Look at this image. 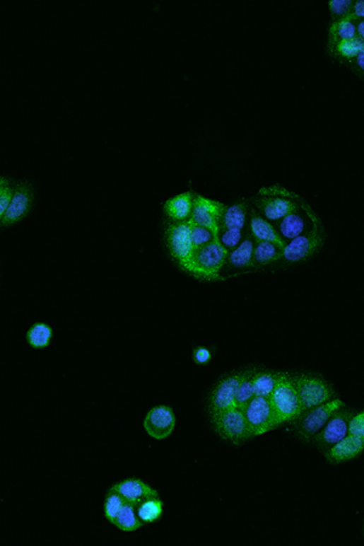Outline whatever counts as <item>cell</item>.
Instances as JSON below:
<instances>
[{
  "label": "cell",
  "mask_w": 364,
  "mask_h": 546,
  "mask_svg": "<svg viewBox=\"0 0 364 546\" xmlns=\"http://www.w3.org/2000/svg\"><path fill=\"white\" fill-rule=\"evenodd\" d=\"M228 254L230 250L223 247L220 240H214L196 250L192 262L184 272L203 282L223 281L221 269L228 264Z\"/></svg>",
  "instance_id": "obj_1"
},
{
  "label": "cell",
  "mask_w": 364,
  "mask_h": 546,
  "mask_svg": "<svg viewBox=\"0 0 364 546\" xmlns=\"http://www.w3.org/2000/svg\"><path fill=\"white\" fill-rule=\"evenodd\" d=\"M270 402L279 425L293 423L304 412L291 376L286 371H278V380Z\"/></svg>",
  "instance_id": "obj_2"
},
{
  "label": "cell",
  "mask_w": 364,
  "mask_h": 546,
  "mask_svg": "<svg viewBox=\"0 0 364 546\" xmlns=\"http://www.w3.org/2000/svg\"><path fill=\"white\" fill-rule=\"evenodd\" d=\"M345 403L339 398L323 403V405L313 407L311 410H306L301 413L298 418L293 422L295 426L296 435L300 437L304 442H310L315 438V436L322 431V429L326 426L329 422L331 415L336 410L344 408Z\"/></svg>",
  "instance_id": "obj_3"
},
{
  "label": "cell",
  "mask_w": 364,
  "mask_h": 546,
  "mask_svg": "<svg viewBox=\"0 0 364 546\" xmlns=\"http://www.w3.org/2000/svg\"><path fill=\"white\" fill-rule=\"evenodd\" d=\"M210 422L215 432L223 440L230 441L236 446H240L253 438L249 430L245 412L238 407L210 415Z\"/></svg>",
  "instance_id": "obj_4"
},
{
  "label": "cell",
  "mask_w": 364,
  "mask_h": 546,
  "mask_svg": "<svg viewBox=\"0 0 364 546\" xmlns=\"http://www.w3.org/2000/svg\"><path fill=\"white\" fill-rule=\"evenodd\" d=\"M293 383L299 395L304 410H311L313 407L331 401L334 397V390L326 380L319 376L309 374H296L291 376Z\"/></svg>",
  "instance_id": "obj_5"
},
{
  "label": "cell",
  "mask_w": 364,
  "mask_h": 546,
  "mask_svg": "<svg viewBox=\"0 0 364 546\" xmlns=\"http://www.w3.org/2000/svg\"><path fill=\"white\" fill-rule=\"evenodd\" d=\"M168 250L172 259L179 264L182 271H186L193 260L194 247L191 238V225L189 221L172 222L165 232Z\"/></svg>",
  "instance_id": "obj_6"
},
{
  "label": "cell",
  "mask_w": 364,
  "mask_h": 546,
  "mask_svg": "<svg viewBox=\"0 0 364 546\" xmlns=\"http://www.w3.org/2000/svg\"><path fill=\"white\" fill-rule=\"evenodd\" d=\"M245 419L248 423L250 434L254 437L272 431L279 426L278 420L274 415L270 398L254 397L245 410Z\"/></svg>",
  "instance_id": "obj_7"
},
{
  "label": "cell",
  "mask_w": 364,
  "mask_h": 546,
  "mask_svg": "<svg viewBox=\"0 0 364 546\" xmlns=\"http://www.w3.org/2000/svg\"><path fill=\"white\" fill-rule=\"evenodd\" d=\"M326 239V235L319 226L318 221L313 222L312 230L307 235H301L290 242L283 249V259L288 262H299L309 259L315 252L319 250Z\"/></svg>",
  "instance_id": "obj_8"
},
{
  "label": "cell",
  "mask_w": 364,
  "mask_h": 546,
  "mask_svg": "<svg viewBox=\"0 0 364 546\" xmlns=\"http://www.w3.org/2000/svg\"><path fill=\"white\" fill-rule=\"evenodd\" d=\"M225 209H226V205L221 202L213 201L201 194H196L194 203H193L192 215L189 222L191 225H199L209 228L214 232V235L218 239V232H220Z\"/></svg>",
  "instance_id": "obj_9"
},
{
  "label": "cell",
  "mask_w": 364,
  "mask_h": 546,
  "mask_svg": "<svg viewBox=\"0 0 364 546\" xmlns=\"http://www.w3.org/2000/svg\"><path fill=\"white\" fill-rule=\"evenodd\" d=\"M353 415L355 414L351 410L343 408L336 410L326 424V426L323 427L322 431L315 436L312 440L315 444H317L318 448L327 452L330 447L344 440L348 435V425Z\"/></svg>",
  "instance_id": "obj_10"
},
{
  "label": "cell",
  "mask_w": 364,
  "mask_h": 546,
  "mask_svg": "<svg viewBox=\"0 0 364 546\" xmlns=\"http://www.w3.org/2000/svg\"><path fill=\"white\" fill-rule=\"evenodd\" d=\"M176 417L169 405H157L146 415L143 420L147 435L157 441H163L175 430Z\"/></svg>",
  "instance_id": "obj_11"
},
{
  "label": "cell",
  "mask_w": 364,
  "mask_h": 546,
  "mask_svg": "<svg viewBox=\"0 0 364 546\" xmlns=\"http://www.w3.org/2000/svg\"><path fill=\"white\" fill-rule=\"evenodd\" d=\"M33 201H35V191L32 185L26 181L16 185L13 201L10 203L9 208L3 216H0L1 226H13L15 223L21 221L22 219L26 218L32 209Z\"/></svg>",
  "instance_id": "obj_12"
},
{
  "label": "cell",
  "mask_w": 364,
  "mask_h": 546,
  "mask_svg": "<svg viewBox=\"0 0 364 546\" xmlns=\"http://www.w3.org/2000/svg\"><path fill=\"white\" fill-rule=\"evenodd\" d=\"M242 373L243 371L226 376L215 386L209 397V415L236 408L237 388L240 385Z\"/></svg>",
  "instance_id": "obj_13"
},
{
  "label": "cell",
  "mask_w": 364,
  "mask_h": 546,
  "mask_svg": "<svg viewBox=\"0 0 364 546\" xmlns=\"http://www.w3.org/2000/svg\"><path fill=\"white\" fill-rule=\"evenodd\" d=\"M254 204L269 221H278L289 214L299 210V204L294 199L277 196H259L253 199Z\"/></svg>",
  "instance_id": "obj_14"
},
{
  "label": "cell",
  "mask_w": 364,
  "mask_h": 546,
  "mask_svg": "<svg viewBox=\"0 0 364 546\" xmlns=\"http://www.w3.org/2000/svg\"><path fill=\"white\" fill-rule=\"evenodd\" d=\"M110 491L116 492L124 498L125 501L136 504V505L142 503L143 500L159 496L157 489L139 478H129L122 482L116 483L110 488Z\"/></svg>",
  "instance_id": "obj_15"
},
{
  "label": "cell",
  "mask_w": 364,
  "mask_h": 546,
  "mask_svg": "<svg viewBox=\"0 0 364 546\" xmlns=\"http://www.w3.org/2000/svg\"><path fill=\"white\" fill-rule=\"evenodd\" d=\"M364 451V437L348 435L338 443L324 452L327 460L331 464H340L344 461L352 460L358 457Z\"/></svg>",
  "instance_id": "obj_16"
},
{
  "label": "cell",
  "mask_w": 364,
  "mask_h": 546,
  "mask_svg": "<svg viewBox=\"0 0 364 546\" xmlns=\"http://www.w3.org/2000/svg\"><path fill=\"white\" fill-rule=\"evenodd\" d=\"M194 196L192 192H184L168 199L164 204V211L174 222L189 221L192 215Z\"/></svg>",
  "instance_id": "obj_17"
},
{
  "label": "cell",
  "mask_w": 364,
  "mask_h": 546,
  "mask_svg": "<svg viewBox=\"0 0 364 546\" xmlns=\"http://www.w3.org/2000/svg\"><path fill=\"white\" fill-rule=\"evenodd\" d=\"M250 232L257 242H270V243L278 245L282 249H284V247L287 245L286 240L277 233V231L271 225L270 222L267 221L266 219L262 218L259 214L255 213L253 210H252V215H250Z\"/></svg>",
  "instance_id": "obj_18"
},
{
  "label": "cell",
  "mask_w": 364,
  "mask_h": 546,
  "mask_svg": "<svg viewBox=\"0 0 364 546\" xmlns=\"http://www.w3.org/2000/svg\"><path fill=\"white\" fill-rule=\"evenodd\" d=\"M253 239L245 238L238 247L228 254V266L230 269H247L255 267L254 264Z\"/></svg>",
  "instance_id": "obj_19"
},
{
  "label": "cell",
  "mask_w": 364,
  "mask_h": 546,
  "mask_svg": "<svg viewBox=\"0 0 364 546\" xmlns=\"http://www.w3.org/2000/svg\"><path fill=\"white\" fill-rule=\"evenodd\" d=\"M248 207L243 202L226 207L220 231H243L247 221Z\"/></svg>",
  "instance_id": "obj_20"
},
{
  "label": "cell",
  "mask_w": 364,
  "mask_h": 546,
  "mask_svg": "<svg viewBox=\"0 0 364 546\" xmlns=\"http://www.w3.org/2000/svg\"><path fill=\"white\" fill-rule=\"evenodd\" d=\"M278 380V371L255 369L253 376L254 393L257 397L270 398Z\"/></svg>",
  "instance_id": "obj_21"
},
{
  "label": "cell",
  "mask_w": 364,
  "mask_h": 546,
  "mask_svg": "<svg viewBox=\"0 0 364 546\" xmlns=\"http://www.w3.org/2000/svg\"><path fill=\"white\" fill-rule=\"evenodd\" d=\"M356 18H344L340 21H335L329 30V45L333 50L340 42L348 40L357 37V28H356Z\"/></svg>",
  "instance_id": "obj_22"
},
{
  "label": "cell",
  "mask_w": 364,
  "mask_h": 546,
  "mask_svg": "<svg viewBox=\"0 0 364 546\" xmlns=\"http://www.w3.org/2000/svg\"><path fill=\"white\" fill-rule=\"evenodd\" d=\"M145 525L137 515V505L134 503L125 501L124 506L117 517L113 525L123 532H135Z\"/></svg>",
  "instance_id": "obj_23"
},
{
  "label": "cell",
  "mask_w": 364,
  "mask_h": 546,
  "mask_svg": "<svg viewBox=\"0 0 364 546\" xmlns=\"http://www.w3.org/2000/svg\"><path fill=\"white\" fill-rule=\"evenodd\" d=\"M52 339V328L50 325L39 322L32 325L26 334L28 345L37 350H42L50 345Z\"/></svg>",
  "instance_id": "obj_24"
},
{
  "label": "cell",
  "mask_w": 364,
  "mask_h": 546,
  "mask_svg": "<svg viewBox=\"0 0 364 546\" xmlns=\"http://www.w3.org/2000/svg\"><path fill=\"white\" fill-rule=\"evenodd\" d=\"M283 257V249L270 242H257L254 248V264L266 266Z\"/></svg>",
  "instance_id": "obj_25"
},
{
  "label": "cell",
  "mask_w": 364,
  "mask_h": 546,
  "mask_svg": "<svg viewBox=\"0 0 364 546\" xmlns=\"http://www.w3.org/2000/svg\"><path fill=\"white\" fill-rule=\"evenodd\" d=\"M305 219L301 216V214L298 211L289 214L286 218H283L279 222V235L283 239L296 238L303 235L305 231Z\"/></svg>",
  "instance_id": "obj_26"
},
{
  "label": "cell",
  "mask_w": 364,
  "mask_h": 546,
  "mask_svg": "<svg viewBox=\"0 0 364 546\" xmlns=\"http://www.w3.org/2000/svg\"><path fill=\"white\" fill-rule=\"evenodd\" d=\"M163 506L164 503L159 496L150 498L137 505V515L143 523H153L163 516Z\"/></svg>",
  "instance_id": "obj_27"
},
{
  "label": "cell",
  "mask_w": 364,
  "mask_h": 546,
  "mask_svg": "<svg viewBox=\"0 0 364 546\" xmlns=\"http://www.w3.org/2000/svg\"><path fill=\"white\" fill-rule=\"evenodd\" d=\"M254 371L255 369H248L242 373L236 395V405L240 410H245L249 402L255 397L253 385Z\"/></svg>",
  "instance_id": "obj_28"
},
{
  "label": "cell",
  "mask_w": 364,
  "mask_h": 546,
  "mask_svg": "<svg viewBox=\"0 0 364 546\" xmlns=\"http://www.w3.org/2000/svg\"><path fill=\"white\" fill-rule=\"evenodd\" d=\"M124 504L125 499L122 495L118 494L116 492L108 491L106 499H105V505H103V513L112 525L116 522L117 517L122 511Z\"/></svg>",
  "instance_id": "obj_29"
},
{
  "label": "cell",
  "mask_w": 364,
  "mask_h": 546,
  "mask_svg": "<svg viewBox=\"0 0 364 546\" xmlns=\"http://www.w3.org/2000/svg\"><path fill=\"white\" fill-rule=\"evenodd\" d=\"M363 49L364 40H362L360 37H356L353 39L340 42L335 47L334 50L338 52L339 55L343 56L344 59L351 60V59H356L357 56L360 55V52H363Z\"/></svg>",
  "instance_id": "obj_30"
},
{
  "label": "cell",
  "mask_w": 364,
  "mask_h": 546,
  "mask_svg": "<svg viewBox=\"0 0 364 546\" xmlns=\"http://www.w3.org/2000/svg\"><path fill=\"white\" fill-rule=\"evenodd\" d=\"M191 238H192L194 250H198L199 248L206 247L214 240H218L213 231L204 226H199V225H191Z\"/></svg>",
  "instance_id": "obj_31"
},
{
  "label": "cell",
  "mask_w": 364,
  "mask_h": 546,
  "mask_svg": "<svg viewBox=\"0 0 364 546\" xmlns=\"http://www.w3.org/2000/svg\"><path fill=\"white\" fill-rule=\"evenodd\" d=\"M353 4L355 3L352 0H330V13L336 18V21L344 18H356L353 15Z\"/></svg>",
  "instance_id": "obj_32"
},
{
  "label": "cell",
  "mask_w": 364,
  "mask_h": 546,
  "mask_svg": "<svg viewBox=\"0 0 364 546\" xmlns=\"http://www.w3.org/2000/svg\"><path fill=\"white\" fill-rule=\"evenodd\" d=\"M15 188L16 186H13L8 178L5 176L0 178V216H3L9 208L10 203L13 201Z\"/></svg>",
  "instance_id": "obj_33"
},
{
  "label": "cell",
  "mask_w": 364,
  "mask_h": 546,
  "mask_svg": "<svg viewBox=\"0 0 364 546\" xmlns=\"http://www.w3.org/2000/svg\"><path fill=\"white\" fill-rule=\"evenodd\" d=\"M260 196H277L289 198V199H299V196L295 193L288 191L287 188L282 187L281 185H274L271 187H264L259 191Z\"/></svg>",
  "instance_id": "obj_34"
},
{
  "label": "cell",
  "mask_w": 364,
  "mask_h": 546,
  "mask_svg": "<svg viewBox=\"0 0 364 546\" xmlns=\"http://www.w3.org/2000/svg\"><path fill=\"white\" fill-rule=\"evenodd\" d=\"M348 434L357 437H364V410L352 417L348 425Z\"/></svg>",
  "instance_id": "obj_35"
},
{
  "label": "cell",
  "mask_w": 364,
  "mask_h": 546,
  "mask_svg": "<svg viewBox=\"0 0 364 546\" xmlns=\"http://www.w3.org/2000/svg\"><path fill=\"white\" fill-rule=\"evenodd\" d=\"M193 361L198 366H206L211 361V352L206 347H197L193 351Z\"/></svg>",
  "instance_id": "obj_36"
},
{
  "label": "cell",
  "mask_w": 364,
  "mask_h": 546,
  "mask_svg": "<svg viewBox=\"0 0 364 546\" xmlns=\"http://www.w3.org/2000/svg\"><path fill=\"white\" fill-rule=\"evenodd\" d=\"M353 15L357 20H364V0H357L353 4Z\"/></svg>",
  "instance_id": "obj_37"
},
{
  "label": "cell",
  "mask_w": 364,
  "mask_h": 546,
  "mask_svg": "<svg viewBox=\"0 0 364 546\" xmlns=\"http://www.w3.org/2000/svg\"><path fill=\"white\" fill-rule=\"evenodd\" d=\"M358 23L356 25L357 28V37H360L362 40H364V20H358Z\"/></svg>",
  "instance_id": "obj_38"
},
{
  "label": "cell",
  "mask_w": 364,
  "mask_h": 546,
  "mask_svg": "<svg viewBox=\"0 0 364 546\" xmlns=\"http://www.w3.org/2000/svg\"><path fill=\"white\" fill-rule=\"evenodd\" d=\"M356 62L360 66V69L364 71V50L360 52V55L356 57Z\"/></svg>",
  "instance_id": "obj_39"
},
{
  "label": "cell",
  "mask_w": 364,
  "mask_h": 546,
  "mask_svg": "<svg viewBox=\"0 0 364 546\" xmlns=\"http://www.w3.org/2000/svg\"><path fill=\"white\" fill-rule=\"evenodd\" d=\"M363 50H364V49H363Z\"/></svg>",
  "instance_id": "obj_40"
}]
</instances>
